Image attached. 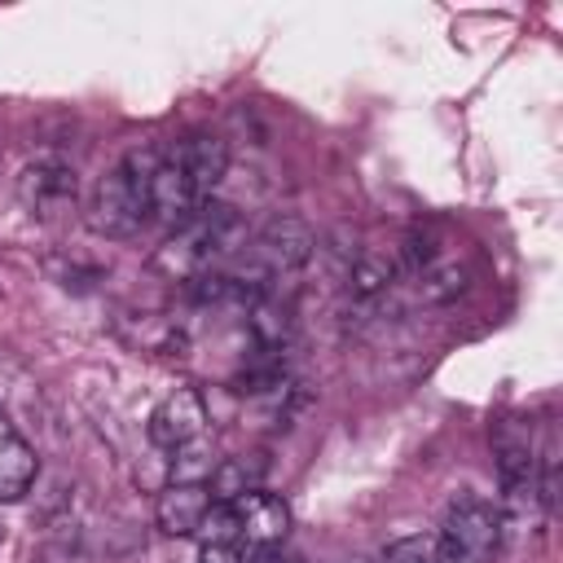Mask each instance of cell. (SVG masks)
I'll use <instances>...</instances> for the list:
<instances>
[{
    "label": "cell",
    "instance_id": "obj_1",
    "mask_svg": "<svg viewBox=\"0 0 563 563\" xmlns=\"http://www.w3.org/2000/svg\"><path fill=\"white\" fill-rule=\"evenodd\" d=\"M158 167V150H128L92 189L88 229L101 238H132L150 220V176Z\"/></svg>",
    "mask_w": 563,
    "mask_h": 563
},
{
    "label": "cell",
    "instance_id": "obj_2",
    "mask_svg": "<svg viewBox=\"0 0 563 563\" xmlns=\"http://www.w3.org/2000/svg\"><path fill=\"white\" fill-rule=\"evenodd\" d=\"M506 515L501 506L484 497H457L435 532V554L440 563H488L501 545Z\"/></svg>",
    "mask_w": 563,
    "mask_h": 563
},
{
    "label": "cell",
    "instance_id": "obj_3",
    "mask_svg": "<svg viewBox=\"0 0 563 563\" xmlns=\"http://www.w3.org/2000/svg\"><path fill=\"white\" fill-rule=\"evenodd\" d=\"M202 194L198 185L189 180V172L172 158V154H158V167L150 176V220H158L163 229H185L198 211H202Z\"/></svg>",
    "mask_w": 563,
    "mask_h": 563
},
{
    "label": "cell",
    "instance_id": "obj_4",
    "mask_svg": "<svg viewBox=\"0 0 563 563\" xmlns=\"http://www.w3.org/2000/svg\"><path fill=\"white\" fill-rule=\"evenodd\" d=\"M18 198L22 207L35 216V220H57L66 211H75V198H79V180L66 163H31L22 176H18Z\"/></svg>",
    "mask_w": 563,
    "mask_h": 563
},
{
    "label": "cell",
    "instance_id": "obj_5",
    "mask_svg": "<svg viewBox=\"0 0 563 563\" xmlns=\"http://www.w3.org/2000/svg\"><path fill=\"white\" fill-rule=\"evenodd\" d=\"M145 431H150V440L158 444V449H180V444H189L194 435H202L207 431V400H202V391L198 387H176V391H167L154 409H150V422H145Z\"/></svg>",
    "mask_w": 563,
    "mask_h": 563
},
{
    "label": "cell",
    "instance_id": "obj_6",
    "mask_svg": "<svg viewBox=\"0 0 563 563\" xmlns=\"http://www.w3.org/2000/svg\"><path fill=\"white\" fill-rule=\"evenodd\" d=\"M229 506H233V515H238V537H242V545L273 550V545L286 541V532H290V506H286L282 497L255 488V493H242V497L229 501Z\"/></svg>",
    "mask_w": 563,
    "mask_h": 563
},
{
    "label": "cell",
    "instance_id": "obj_7",
    "mask_svg": "<svg viewBox=\"0 0 563 563\" xmlns=\"http://www.w3.org/2000/svg\"><path fill=\"white\" fill-rule=\"evenodd\" d=\"M167 154L189 172V180L198 185V194H202V198H216V189H220V185H224V176H229V145H224L220 136L198 132V136L176 141Z\"/></svg>",
    "mask_w": 563,
    "mask_h": 563
},
{
    "label": "cell",
    "instance_id": "obj_8",
    "mask_svg": "<svg viewBox=\"0 0 563 563\" xmlns=\"http://www.w3.org/2000/svg\"><path fill=\"white\" fill-rule=\"evenodd\" d=\"M207 510H211L207 484H167L154 501V523L167 537H194Z\"/></svg>",
    "mask_w": 563,
    "mask_h": 563
},
{
    "label": "cell",
    "instance_id": "obj_9",
    "mask_svg": "<svg viewBox=\"0 0 563 563\" xmlns=\"http://www.w3.org/2000/svg\"><path fill=\"white\" fill-rule=\"evenodd\" d=\"M35 471H40L35 449L9 427V431L0 435V501L26 497V488L35 484Z\"/></svg>",
    "mask_w": 563,
    "mask_h": 563
},
{
    "label": "cell",
    "instance_id": "obj_10",
    "mask_svg": "<svg viewBox=\"0 0 563 563\" xmlns=\"http://www.w3.org/2000/svg\"><path fill=\"white\" fill-rule=\"evenodd\" d=\"M396 277H400V260L396 255H383V251H356L352 264H347V290L356 299L383 295Z\"/></svg>",
    "mask_w": 563,
    "mask_h": 563
},
{
    "label": "cell",
    "instance_id": "obj_11",
    "mask_svg": "<svg viewBox=\"0 0 563 563\" xmlns=\"http://www.w3.org/2000/svg\"><path fill=\"white\" fill-rule=\"evenodd\" d=\"M260 479H264L260 453H251V457L246 453L242 457H220L216 475L207 479V493H211V501H238L242 493H255Z\"/></svg>",
    "mask_w": 563,
    "mask_h": 563
},
{
    "label": "cell",
    "instance_id": "obj_12",
    "mask_svg": "<svg viewBox=\"0 0 563 563\" xmlns=\"http://www.w3.org/2000/svg\"><path fill=\"white\" fill-rule=\"evenodd\" d=\"M220 466V453H216V440L202 431L194 435L189 444L172 449V484H207Z\"/></svg>",
    "mask_w": 563,
    "mask_h": 563
},
{
    "label": "cell",
    "instance_id": "obj_13",
    "mask_svg": "<svg viewBox=\"0 0 563 563\" xmlns=\"http://www.w3.org/2000/svg\"><path fill=\"white\" fill-rule=\"evenodd\" d=\"M378 563H440L435 554V537H400L383 550Z\"/></svg>",
    "mask_w": 563,
    "mask_h": 563
},
{
    "label": "cell",
    "instance_id": "obj_14",
    "mask_svg": "<svg viewBox=\"0 0 563 563\" xmlns=\"http://www.w3.org/2000/svg\"><path fill=\"white\" fill-rule=\"evenodd\" d=\"M242 545H198V563H238Z\"/></svg>",
    "mask_w": 563,
    "mask_h": 563
},
{
    "label": "cell",
    "instance_id": "obj_15",
    "mask_svg": "<svg viewBox=\"0 0 563 563\" xmlns=\"http://www.w3.org/2000/svg\"><path fill=\"white\" fill-rule=\"evenodd\" d=\"M238 563H277V554L273 550H260V545H242Z\"/></svg>",
    "mask_w": 563,
    "mask_h": 563
},
{
    "label": "cell",
    "instance_id": "obj_16",
    "mask_svg": "<svg viewBox=\"0 0 563 563\" xmlns=\"http://www.w3.org/2000/svg\"><path fill=\"white\" fill-rule=\"evenodd\" d=\"M4 431H9V418H4V413H0V435H4Z\"/></svg>",
    "mask_w": 563,
    "mask_h": 563
},
{
    "label": "cell",
    "instance_id": "obj_17",
    "mask_svg": "<svg viewBox=\"0 0 563 563\" xmlns=\"http://www.w3.org/2000/svg\"><path fill=\"white\" fill-rule=\"evenodd\" d=\"M277 563H299V559H277Z\"/></svg>",
    "mask_w": 563,
    "mask_h": 563
}]
</instances>
